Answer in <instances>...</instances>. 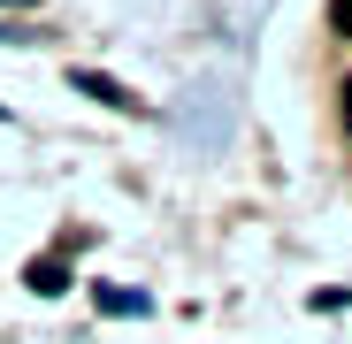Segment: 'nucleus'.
<instances>
[{"mask_svg":"<svg viewBox=\"0 0 352 344\" xmlns=\"http://www.w3.org/2000/svg\"><path fill=\"white\" fill-rule=\"evenodd\" d=\"M329 23H337V31L352 38V0H329Z\"/></svg>","mask_w":352,"mask_h":344,"instance_id":"obj_1","label":"nucleus"},{"mask_svg":"<svg viewBox=\"0 0 352 344\" xmlns=\"http://www.w3.org/2000/svg\"><path fill=\"white\" fill-rule=\"evenodd\" d=\"M344 123H352V84H344Z\"/></svg>","mask_w":352,"mask_h":344,"instance_id":"obj_2","label":"nucleus"}]
</instances>
